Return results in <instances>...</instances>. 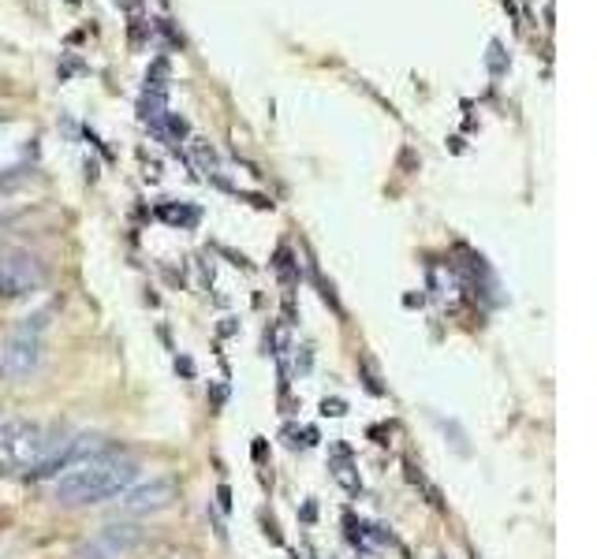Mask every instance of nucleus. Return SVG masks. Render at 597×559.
<instances>
[{
	"label": "nucleus",
	"mask_w": 597,
	"mask_h": 559,
	"mask_svg": "<svg viewBox=\"0 0 597 559\" xmlns=\"http://www.w3.org/2000/svg\"><path fill=\"white\" fill-rule=\"evenodd\" d=\"M71 433L49 429L42 422L0 414V470L42 477L71 462Z\"/></svg>",
	"instance_id": "nucleus-1"
},
{
	"label": "nucleus",
	"mask_w": 597,
	"mask_h": 559,
	"mask_svg": "<svg viewBox=\"0 0 597 559\" xmlns=\"http://www.w3.org/2000/svg\"><path fill=\"white\" fill-rule=\"evenodd\" d=\"M138 470L142 466H138V459H131V455L97 451V455H90V459H79L68 474H60L53 492H56V500L64 507L101 503V500H112V496H120V492L131 489Z\"/></svg>",
	"instance_id": "nucleus-2"
},
{
	"label": "nucleus",
	"mask_w": 597,
	"mask_h": 559,
	"mask_svg": "<svg viewBox=\"0 0 597 559\" xmlns=\"http://www.w3.org/2000/svg\"><path fill=\"white\" fill-rule=\"evenodd\" d=\"M142 541H146V529L142 526L109 522L105 529H97L94 537L79 548V559H123V555H131Z\"/></svg>",
	"instance_id": "nucleus-3"
},
{
	"label": "nucleus",
	"mask_w": 597,
	"mask_h": 559,
	"mask_svg": "<svg viewBox=\"0 0 597 559\" xmlns=\"http://www.w3.org/2000/svg\"><path fill=\"white\" fill-rule=\"evenodd\" d=\"M42 366V336H34L27 328H16L0 343V376L8 381H23Z\"/></svg>",
	"instance_id": "nucleus-4"
},
{
	"label": "nucleus",
	"mask_w": 597,
	"mask_h": 559,
	"mask_svg": "<svg viewBox=\"0 0 597 559\" xmlns=\"http://www.w3.org/2000/svg\"><path fill=\"white\" fill-rule=\"evenodd\" d=\"M45 283V269L30 254L0 257V298H27Z\"/></svg>",
	"instance_id": "nucleus-5"
},
{
	"label": "nucleus",
	"mask_w": 597,
	"mask_h": 559,
	"mask_svg": "<svg viewBox=\"0 0 597 559\" xmlns=\"http://www.w3.org/2000/svg\"><path fill=\"white\" fill-rule=\"evenodd\" d=\"M120 496L123 500H120V507H116L120 515H157V511L176 503L179 489H176L172 477H153L150 485H138L131 492H120Z\"/></svg>",
	"instance_id": "nucleus-6"
},
{
	"label": "nucleus",
	"mask_w": 597,
	"mask_h": 559,
	"mask_svg": "<svg viewBox=\"0 0 597 559\" xmlns=\"http://www.w3.org/2000/svg\"><path fill=\"white\" fill-rule=\"evenodd\" d=\"M157 216L164 220V224H172V228H194L202 220V213L194 209V205H172V202H161Z\"/></svg>",
	"instance_id": "nucleus-7"
},
{
	"label": "nucleus",
	"mask_w": 597,
	"mask_h": 559,
	"mask_svg": "<svg viewBox=\"0 0 597 559\" xmlns=\"http://www.w3.org/2000/svg\"><path fill=\"white\" fill-rule=\"evenodd\" d=\"M272 272L280 276V283L288 288V295L298 288V262H295V254L288 250V246H280L277 257H272Z\"/></svg>",
	"instance_id": "nucleus-8"
},
{
	"label": "nucleus",
	"mask_w": 597,
	"mask_h": 559,
	"mask_svg": "<svg viewBox=\"0 0 597 559\" xmlns=\"http://www.w3.org/2000/svg\"><path fill=\"white\" fill-rule=\"evenodd\" d=\"M358 369H362V384H366V392H370V395H385V384H381L378 369H373V362H370V358H362V362H358Z\"/></svg>",
	"instance_id": "nucleus-9"
},
{
	"label": "nucleus",
	"mask_w": 597,
	"mask_h": 559,
	"mask_svg": "<svg viewBox=\"0 0 597 559\" xmlns=\"http://www.w3.org/2000/svg\"><path fill=\"white\" fill-rule=\"evenodd\" d=\"M161 127H164V138H168V135H176V138H187V131H191V127H187V120H183V116H176V112H164Z\"/></svg>",
	"instance_id": "nucleus-10"
},
{
	"label": "nucleus",
	"mask_w": 597,
	"mask_h": 559,
	"mask_svg": "<svg viewBox=\"0 0 597 559\" xmlns=\"http://www.w3.org/2000/svg\"><path fill=\"white\" fill-rule=\"evenodd\" d=\"M504 68H508V63H504V49H500V42H493V45H489V71H493V75H504Z\"/></svg>",
	"instance_id": "nucleus-11"
},
{
	"label": "nucleus",
	"mask_w": 597,
	"mask_h": 559,
	"mask_svg": "<svg viewBox=\"0 0 597 559\" xmlns=\"http://www.w3.org/2000/svg\"><path fill=\"white\" fill-rule=\"evenodd\" d=\"M321 414H325V418H344L347 403L344 399H321Z\"/></svg>",
	"instance_id": "nucleus-12"
},
{
	"label": "nucleus",
	"mask_w": 597,
	"mask_h": 559,
	"mask_svg": "<svg viewBox=\"0 0 597 559\" xmlns=\"http://www.w3.org/2000/svg\"><path fill=\"white\" fill-rule=\"evenodd\" d=\"M262 522H265V537H269L272 544H284V537H280V529H277V522H272V518H265V515H262Z\"/></svg>",
	"instance_id": "nucleus-13"
},
{
	"label": "nucleus",
	"mask_w": 597,
	"mask_h": 559,
	"mask_svg": "<svg viewBox=\"0 0 597 559\" xmlns=\"http://www.w3.org/2000/svg\"><path fill=\"white\" fill-rule=\"evenodd\" d=\"M217 503H220V511H231V492H228V485L217 489Z\"/></svg>",
	"instance_id": "nucleus-14"
},
{
	"label": "nucleus",
	"mask_w": 597,
	"mask_h": 559,
	"mask_svg": "<svg viewBox=\"0 0 597 559\" xmlns=\"http://www.w3.org/2000/svg\"><path fill=\"white\" fill-rule=\"evenodd\" d=\"M176 369L183 373V376H194V362H191V358H176Z\"/></svg>",
	"instance_id": "nucleus-15"
},
{
	"label": "nucleus",
	"mask_w": 597,
	"mask_h": 559,
	"mask_svg": "<svg viewBox=\"0 0 597 559\" xmlns=\"http://www.w3.org/2000/svg\"><path fill=\"white\" fill-rule=\"evenodd\" d=\"M254 459L265 462V440H262V436H254Z\"/></svg>",
	"instance_id": "nucleus-16"
},
{
	"label": "nucleus",
	"mask_w": 597,
	"mask_h": 559,
	"mask_svg": "<svg viewBox=\"0 0 597 559\" xmlns=\"http://www.w3.org/2000/svg\"><path fill=\"white\" fill-rule=\"evenodd\" d=\"M303 518H306V522H314V518H318V507L306 503V507H303Z\"/></svg>",
	"instance_id": "nucleus-17"
},
{
	"label": "nucleus",
	"mask_w": 597,
	"mask_h": 559,
	"mask_svg": "<svg viewBox=\"0 0 597 559\" xmlns=\"http://www.w3.org/2000/svg\"><path fill=\"white\" fill-rule=\"evenodd\" d=\"M291 559H303V555H298V552H291Z\"/></svg>",
	"instance_id": "nucleus-18"
},
{
	"label": "nucleus",
	"mask_w": 597,
	"mask_h": 559,
	"mask_svg": "<svg viewBox=\"0 0 597 559\" xmlns=\"http://www.w3.org/2000/svg\"><path fill=\"white\" fill-rule=\"evenodd\" d=\"M0 120H4V116H0Z\"/></svg>",
	"instance_id": "nucleus-19"
}]
</instances>
